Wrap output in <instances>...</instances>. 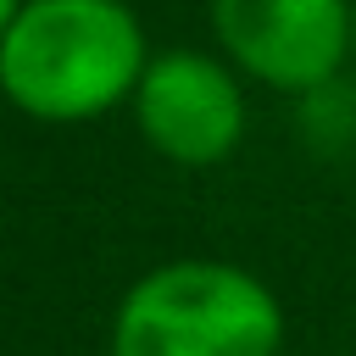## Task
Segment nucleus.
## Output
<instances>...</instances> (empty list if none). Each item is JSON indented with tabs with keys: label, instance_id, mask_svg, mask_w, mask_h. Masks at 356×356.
<instances>
[{
	"label": "nucleus",
	"instance_id": "obj_1",
	"mask_svg": "<svg viewBox=\"0 0 356 356\" xmlns=\"http://www.w3.org/2000/svg\"><path fill=\"white\" fill-rule=\"evenodd\" d=\"M150 61L128 0H22L0 33V100L28 122L72 128L134 100Z\"/></svg>",
	"mask_w": 356,
	"mask_h": 356
},
{
	"label": "nucleus",
	"instance_id": "obj_6",
	"mask_svg": "<svg viewBox=\"0 0 356 356\" xmlns=\"http://www.w3.org/2000/svg\"><path fill=\"white\" fill-rule=\"evenodd\" d=\"M350 61H356V0H350Z\"/></svg>",
	"mask_w": 356,
	"mask_h": 356
},
{
	"label": "nucleus",
	"instance_id": "obj_4",
	"mask_svg": "<svg viewBox=\"0 0 356 356\" xmlns=\"http://www.w3.org/2000/svg\"><path fill=\"white\" fill-rule=\"evenodd\" d=\"M128 111L139 139L172 167H217L245 145L250 128L245 78L222 50L200 44L150 50Z\"/></svg>",
	"mask_w": 356,
	"mask_h": 356
},
{
	"label": "nucleus",
	"instance_id": "obj_2",
	"mask_svg": "<svg viewBox=\"0 0 356 356\" xmlns=\"http://www.w3.org/2000/svg\"><path fill=\"white\" fill-rule=\"evenodd\" d=\"M106 356H284V300L222 256L156 261L122 289Z\"/></svg>",
	"mask_w": 356,
	"mask_h": 356
},
{
	"label": "nucleus",
	"instance_id": "obj_5",
	"mask_svg": "<svg viewBox=\"0 0 356 356\" xmlns=\"http://www.w3.org/2000/svg\"><path fill=\"white\" fill-rule=\"evenodd\" d=\"M17 11H22V0H0V33L11 28V17H17Z\"/></svg>",
	"mask_w": 356,
	"mask_h": 356
},
{
	"label": "nucleus",
	"instance_id": "obj_3",
	"mask_svg": "<svg viewBox=\"0 0 356 356\" xmlns=\"http://www.w3.org/2000/svg\"><path fill=\"white\" fill-rule=\"evenodd\" d=\"M211 50L273 95H323L350 67V0H206Z\"/></svg>",
	"mask_w": 356,
	"mask_h": 356
}]
</instances>
